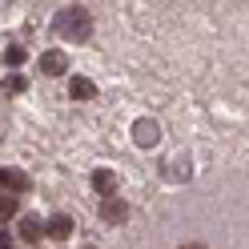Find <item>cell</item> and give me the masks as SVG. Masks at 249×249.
Instances as JSON below:
<instances>
[{
	"label": "cell",
	"instance_id": "3",
	"mask_svg": "<svg viewBox=\"0 0 249 249\" xmlns=\"http://www.w3.org/2000/svg\"><path fill=\"white\" fill-rule=\"evenodd\" d=\"M17 237H20L24 245H33V249H36V241L44 237V221H40V217H33V213H24L20 221H17Z\"/></svg>",
	"mask_w": 249,
	"mask_h": 249
},
{
	"label": "cell",
	"instance_id": "12",
	"mask_svg": "<svg viewBox=\"0 0 249 249\" xmlns=\"http://www.w3.org/2000/svg\"><path fill=\"white\" fill-rule=\"evenodd\" d=\"M24 89H28V81H24L20 72H12V76H4V92H24Z\"/></svg>",
	"mask_w": 249,
	"mask_h": 249
},
{
	"label": "cell",
	"instance_id": "8",
	"mask_svg": "<svg viewBox=\"0 0 249 249\" xmlns=\"http://www.w3.org/2000/svg\"><path fill=\"white\" fill-rule=\"evenodd\" d=\"M24 60H28V53H24V44H8V49H4V65H8V69H20Z\"/></svg>",
	"mask_w": 249,
	"mask_h": 249
},
{
	"label": "cell",
	"instance_id": "7",
	"mask_svg": "<svg viewBox=\"0 0 249 249\" xmlns=\"http://www.w3.org/2000/svg\"><path fill=\"white\" fill-rule=\"evenodd\" d=\"M92 185H97L101 193H108V197H113V189H117V177L108 173V169H97V173H92Z\"/></svg>",
	"mask_w": 249,
	"mask_h": 249
},
{
	"label": "cell",
	"instance_id": "6",
	"mask_svg": "<svg viewBox=\"0 0 249 249\" xmlns=\"http://www.w3.org/2000/svg\"><path fill=\"white\" fill-rule=\"evenodd\" d=\"M69 97L72 101H92V97H97V85H92L89 76H72V81H69Z\"/></svg>",
	"mask_w": 249,
	"mask_h": 249
},
{
	"label": "cell",
	"instance_id": "14",
	"mask_svg": "<svg viewBox=\"0 0 249 249\" xmlns=\"http://www.w3.org/2000/svg\"><path fill=\"white\" fill-rule=\"evenodd\" d=\"M185 249H201V245H185Z\"/></svg>",
	"mask_w": 249,
	"mask_h": 249
},
{
	"label": "cell",
	"instance_id": "2",
	"mask_svg": "<svg viewBox=\"0 0 249 249\" xmlns=\"http://www.w3.org/2000/svg\"><path fill=\"white\" fill-rule=\"evenodd\" d=\"M36 69H40L44 76H65V72H69V56L60 53V49H49V53H40Z\"/></svg>",
	"mask_w": 249,
	"mask_h": 249
},
{
	"label": "cell",
	"instance_id": "1",
	"mask_svg": "<svg viewBox=\"0 0 249 249\" xmlns=\"http://www.w3.org/2000/svg\"><path fill=\"white\" fill-rule=\"evenodd\" d=\"M56 33H65L69 40H89V33H92L89 8H81V4L65 8V12H60V17H56Z\"/></svg>",
	"mask_w": 249,
	"mask_h": 249
},
{
	"label": "cell",
	"instance_id": "5",
	"mask_svg": "<svg viewBox=\"0 0 249 249\" xmlns=\"http://www.w3.org/2000/svg\"><path fill=\"white\" fill-rule=\"evenodd\" d=\"M0 185H4V193L17 197V193H24L33 181H28V173H20V169H0Z\"/></svg>",
	"mask_w": 249,
	"mask_h": 249
},
{
	"label": "cell",
	"instance_id": "13",
	"mask_svg": "<svg viewBox=\"0 0 249 249\" xmlns=\"http://www.w3.org/2000/svg\"><path fill=\"white\" fill-rule=\"evenodd\" d=\"M0 249H12V233L8 229H0Z\"/></svg>",
	"mask_w": 249,
	"mask_h": 249
},
{
	"label": "cell",
	"instance_id": "4",
	"mask_svg": "<svg viewBox=\"0 0 249 249\" xmlns=\"http://www.w3.org/2000/svg\"><path fill=\"white\" fill-rule=\"evenodd\" d=\"M44 237H53V241H69L72 237V217L69 213H56L44 221Z\"/></svg>",
	"mask_w": 249,
	"mask_h": 249
},
{
	"label": "cell",
	"instance_id": "9",
	"mask_svg": "<svg viewBox=\"0 0 249 249\" xmlns=\"http://www.w3.org/2000/svg\"><path fill=\"white\" fill-rule=\"evenodd\" d=\"M137 141L153 145V141H157V124H153V121H137Z\"/></svg>",
	"mask_w": 249,
	"mask_h": 249
},
{
	"label": "cell",
	"instance_id": "11",
	"mask_svg": "<svg viewBox=\"0 0 249 249\" xmlns=\"http://www.w3.org/2000/svg\"><path fill=\"white\" fill-rule=\"evenodd\" d=\"M8 217H17V197L0 193V221H8Z\"/></svg>",
	"mask_w": 249,
	"mask_h": 249
},
{
	"label": "cell",
	"instance_id": "10",
	"mask_svg": "<svg viewBox=\"0 0 249 249\" xmlns=\"http://www.w3.org/2000/svg\"><path fill=\"white\" fill-rule=\"evenodd\" d=\"M101 213H105V221H121V217H124V205H121L117 197H108L105 205H101Z\"/></svg>",
	"mask_w": 249,
	"mask_h": 249
}]
</instances>
